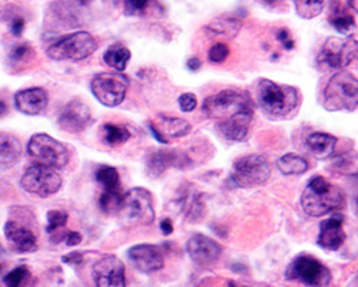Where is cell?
<instances>
[{"instance_id":"obj_1","label":"cell","mask_w":358,"mask_h":287,"mask_svg":"<svg viewBox=\"0 0 358 287\" xmlns=\"http://www.w3.org/2000/svg\"><path fill=\"white\" fill-rule=\"evenodd\" d=\"M255 98L264 113L275 120L288 118L301 102L300 92L294 86L265 78L257 82Z\"/></svg>"},{"instance_id":"obj_2","label":"cell","mask_w":358,"mask_h":287,"mask_svg":"<svg viewBox=\"0 0 358 287\" xmlns=\"http://www.w3.org/2000/svg\"><path fill=\"white\" fill-rule=\"evenodd\" d=\"M301 206L306 214L311 217H322L345 206L344 191L327 181L321 176H315L307 184L303 195Z\"/></svg>"},{"instance_id":"obj_3","label":"cell","mask_w":358,"mask_h":287,"mask_svg":"<svg viewBox=\"0 0 358 287\" xmlns=\"http://www.w3.org/2000/svg\"><path fill=\"white\" fill-rule=\"evenodd\" d=\"M358 104V82L350 72L338 71L328 80L324 90V108L327 111H355Z\"/></svg>"},{"instance_id":"obj_4","label":"cell","mask_w":358,"mask_h":287,"mask_svg":"<svg viewBox=\"0 0 358 287\" xmlns=\"http://www.w3.org/2000/svg\"><path fill=\"white\" fill-rule=\"evenodd\" d=\"M116 216L127 225H151L155 221L152 194L141 187L127 191Z\"/></svg>"},{"instance_id":"obj_5","label":"cell","mask_w":358,"mask_h":287,"mask_svg":"<svg viewBox=\"0 0 358 287\" xmlns=\"http://www.w3.org/2000/svg\"><path fill=\"white\" fill-rule=\"evenodd\" d=\"M202 111L208 118L217 122L231 120L236 115L254 111L251 99L234 90H224L215 95L208 97L202 104Z\"/></svg>"},{"instance_id":"obj_6","label":"cell","mask_w":358,"mask_h":287,"mask_svg":"<svg viewBox=\"0 0 358 287\" xmlns=\"http://www.w3.org/2000/svg\"><path fill=\"white\" fill-rule=\"evenodd\" d=\"M285 277L308 287H327L333 280L330 269L311 254L296 255L288 265Z\"/></svg>"},{"instance_id":"obj_7","label":"cell","mask_w":358,"mask_h":287,"mask_svg":"<svg viewBox=\"0 0 358 287\" xmlns=\"http://www.w3.org/2000/svg\"><path fill=\"white\" fill-rule=\"evenodd\" d=\"M98 49V42L89 32H75L66 35L52 43L48 49V56L53 61H83L94 55Z\"/></svg>"},{"instance_id":"obj_8","label":"cell","mask_w":358,"mask_h":287,"mask_svg":"<svg viewBox=\"0 0 358 287\" xmlns=\"http://www.w3.org/2000/svg\"><path fill=\"white\" fill-rule=\"evenodd\" d=\"M271 177V165L264 155L251 154L238 158L231 169V181L240 188L265 184Z\"/></svg>"},{"instance_id":"obj_9","label":"cell","mask_w":358,"mask_h":287,"mask_svg":"<svg viewBox=\"0 0 358 287\" xmlns=\"http://www.w3.org/2000/svg\"><path fill=\"white\" fill-rule=\"evenodd\" d=\"M27 154L36 164L50 168H64L69 162L68 148L48 134H35L27 144Z\"/></svg>"},{"instance_id":"obj_10","label":"cell","mask_w":358,"mask_h":287,"mask_svg":"<svg viewBox=\"0 0 358 287\" xmlns=\"http://www.w3.org/2000/svg\"><path fill=\"white\" fill-rule=\"evenodd\" d=\"M129 90V79L121 72H103L91 82L94 97L105 106L115 108L121 105Z\"/></svg>"},{"instance_id":"obj_11","label":"cell","mask_w":358,"mask_h":287,"mask_svg":"<svg viewBox=\"0 0 358 287\" xmlns=\"http://www.w3.org/2000/svg\"><path fill=\"white\" fill-rule=\"evenodd\" d=\"M358 45L352 38H328L318 55V65L324 69L341 71L357 57Z\"/></svg>"},{"instance_id":"obj_12","label":"cell","mask_w":358,"mask_h":287,"mask_svg":"<svg viewBox=\"0 0 358 287\" xmlns=\"http://www.w3.org/2000/svg\"><path fill=\"white\" fill-rule=\"evenodd\" d=\"M62 177L55 168L35 164L29 167L20 180V186L24 191L46 198L56 194L62 187Z\"/></svg>"},{"instance_id":"obj_13","label":"cell","mask_w":358,"mask_h":287,"mask_svg":"<svg viewBox=\"0 0 358 287\" xmlns=\"http://www.w3.org/2000/svg\"><path fill=\"white\" fill-rule=\"evenodd\" d=\"M96 287H127V270L121 258L103 255L94 265L92 270Z\"/></svg>"},{"instance_id":"obj_14","label":"cell","mask_w":358,"mask_h":287,"mask_svg":"<svg viewBox=\"0 0 358 287\" xmlns=\"http://www.w3.org/2000/svg\"><path fill=\"white\" fill-rule=\"evenodd\" d=\"M92 121V112L82 99L69 101L59 113L57 124L64 131L78 134L83 131Z\"/></svg>"},{"instance_id":"obj_15","label":"cell","mask_w":358,"mask_h":287,"mask_svg":"<svg viewBox=\"0 0 358 287\" xmlns=\"http://www.w3.org/2000/svg\"><path fill=\"white\" fill-rule=\"evenodd\" d=\"M128 257L134 267L143 274L157 273L165 266L162 251L154 244H136L128 250Z\"/></svg>"},{"instance_id":"obj_16","label":"cell","mask_w":358,"mask_h":287,"mask_svg":"<svg viewBox=\"0 0 358 287\" xmlns=\"http://www.w3.org/2000/svg\"><path fill=\"white\" fill-rule=\"evenodd\" d=\"M148 127L155 139L162 144H168L169 139L184 138L192 132V125L188 121L178 117H169L165 113H159L155 122L149 121Z\"/></svg>"},{"instance_id":"obj_17","label":"cell","mask_w":358,"mask_h":287,"mask_svg":"<svg viewBox=\"0 0 358 287\" xmlns=\"http://www.w3.org/2000/svg\"><path fill=\"white\" fill-rule=\"evenodd\" d=\"M187 253L194 263L199 266H210L218 260L222 247L214 239L196 233L188 240Z\"/></svg>"},{"instance_id":"obj_18","label":"cell","mask_w":358,"mask_h":287,"mask_svg":"<svg viewBox=\"0 0 358 287\" xmlns=\"http://www.w3.org/2000/svg\"><path fill=\"white\" fill-rule=\"evenodd\" d=\"M5 236L17 253H32L38 250V239L34 230L17 220H9L6 223Z\"/></svg>"},{"instance_id":"obj_19","label":"cell","mask_w":358,"mask_h":287,"mask_svg":"<svg viewBox=\"0 0 358 287\" xmlns=\"http://www.w3.org/2000/svg\"><path fill=\"white\" fill-rule=\"evenodd\" d=\"M347 236L344 232V221L340 216H333L321 221L317 243L327 251H337L344 244Z\"/></svg>"},{"instance_id":"obj_20","label":"cell","mask_w":358,"mask_h":287,"mask_svg":"<svg viewBox=\"0 0 358 287\" xmlns=\"http://www.w3.org/2000/svg\"><path fill=\"white\" fill-rule=\"evenodd\" d=\"M49 104L48 91L43 88H27L15 95V106L24 115H39Z\"/></svg>"},{"instance_id":"obj_21","label":"cell","mask_w":358,"mask_h":287,"mask_svg":"<svg viewBox=\"0 0 358 287\" xmlns=\"http://www.w3.org/2000/svg\"><path fill=\"white\" fill-rule=\"evenodd\" d=\"M182 155H179L176 151L169 150H154L148 153L145 157V167L148 176L157 178L162 176L164 172L171 167H181Z\"/></svg>"},{"instance_id":"obj_22","label":"cell","mask_w":358,"mask_h":287,"mask_svg":"<svg viewBox=\"0 0 358 287\" xmlns=\"http://www.w3.org/2000/svg\"><path fill=\"white\" fill-rule=\"evenodd\" d=\"M252 118H254V111L244 112L241 115H236V117L231 120L217 122V128L227 139L243 141L248 135Z\"/></svg>"},{"instance_id":"obj_23","label":"cell","mask_w":358,"mask_h":287,"mask_svg":"<svg viewBox=\"0 0 358 287\" xmlns=\"http://www.w3.org/2000/svg\"><path fill=\"white\" fill-rule=\"evenodd\" d=\"M306 146L308 151L318 160H327L334 155L337 138L327 132H313L307 136Z\"/></svg>"},{"instance_id":"obj_24","label":"cell","mask_w":358,"mask_h":287,"mask_svg":"<svg viewBox=\"0 0 358 287\" xmlns=\"http://www.w3.org/2000/svg\"><path fill=\"white\" fill-rule=\"evenodd\" d=\"M22 157V144L20 141L9 134L0 132V167L9 168L13 167Z\"/></svg>"},{"instance_id":"obj_25","label":"cell","mask_w":358,"mask_h":287,"mask_svg":"<svg viewBox=\"0 0 358 287\" xmlns=\"http://www.w3.org/2000/svg\"><path fill=\"white\" fill-rule=\"evenodd\" d=\"M131 56L132 53L125 45L115 43L109 46L103 53V61L109 68L122 74L131 61Z\"/></svg>"},{"instance_id":"obj_26","label":"cell","mask_w":358,"mask_h":287,"mask_svg":"<svg viewBox=\"0 0 358 287\" xmlns=\"http://www.w3.org/2000/svg\"><path fill=\"white\" fill-rule=\"evenodd\" d=\"M243 27V22L234 19V18H227V16H221L214 19L211 23H208L206 31L215 34V35H221V36H227V38H235L238 34H240Z\"/></svg>"},{"instance_id":"obj_27","label":"cell","mask_w":358,"mask_h":287,"mask_svg":"<svg viewBox=\"0 0 358 287\" xmlns=\"http://www.w3.org/2000/svg\"><path fill=\"white\" fill-rule=\"evenodd\" d=\"M277 168L284 176H301L308 171V161L296 154H285L277 161Z\"/></svg>"},{"instance_id":"obj_28","label":"cell","mask_w":358,"mask_h":287,"mask_svg":"<svg viewBox=\"0 0 358 287\" xmlns=\"http://www.w3.org/2000/svg\"><path fill=\"white\" fill-rule=\"evenodd\" d=\"M101 136L106 146L116 147V146H121V144H125L127 141H129L131 132L128 128L121 127V125L105 124L101 130Z\"/></svg>"},{"instance_id":"obj_29","label":"cell","mask_w":358,"mask_h":287,"mask_svg":"<svg viewBox=\"0 0 358 287\" xmlns=\"http://www.w3.org/2000/svg\"><path fill=\"white\" fill-rule=\"evenodd\" d=\"M96 181L102 186L103 191H122L121 177L116 168L109 165H101L96 171Z\"/></svg>"},{"instance_id":"obj_30","label":"cell","mask_w":358,"mask_h":287,"mask_svg":"<svg viewBox=\"0 0 358 287\" xmlns=\"http://www.w3.org/2000/svg\"><path fill=\"white\" fill-rule=\"evenodd\" d=\"M8 287H36V277L26 266H19L5 276Z\"/></svg>"},{"instance_id":"obj_31","label":"cell","mask_w":358,"mask_h":287,"mask_svg":"<svg viewBox=\"0 0 358 287\" xmlns=\"http://www.w3.org/2000/svg\"><path fill=\"white\" fill-rule=\"evenodd\" d=\"M325 0H295V12L301 19H314L321 15Z\"/></svg>"},{"instance_id":"obj_32","label":"cell","mask_w":358,"mask_h":287,"mask_svg":"<svg viewBox=\"0 0 358 287\" xmlns=\"http://www.w3.org/2000/svg\"><path fill=\"white\" fill-rule=\"evenodd\" d=\"M122 191H103L99 197V209L108 216H116L122 203Z\"/></svg>"},{"instance_id":"obj_33","label":"cell","mask_w":358,"mask_h":287,"mask_svg":"<svg viewBox=\"0 0 358 287\" xmlns=\"http://www.w3.org/2000/svg\"><path fill=\"white\" fill-rule=\"evenodd\" d=\"M68 213L62 211V210H52L48 213V225H46V232L48 234H55L62 232L64 227L68 223Z\"/></svg>"},{"instance_id":"obj_34","label":"cell","mask_w":358,"mask_h":287,"mask_svg":"<svg viewBox=\"0 0 358 287\" xmlns=\"http://www.w3.org/2000/svg\"><path fill=\"white\" fill-rule=\"evenodd\" d=\"M154 0H124V12L127 16H142Z\"/></svg>"},{"instance_id":"obj_35","label":"cell","mask_w":358,"mask_h":287,"mask_svg":"<svg viewBox=\"0 0 358 287\" xmlns=\"http://www.w3.org/2000/svg\"><path fill=\"white\" fill-rule=\"evenodd\" d=\"M333 26L343 35H350L352 31H355V20L351 15L343 13L331 19Z\"/></svg>"},{"instance_id":"obj_36","label":"cell","mask_w":358,"mask_h":287,"mask_svg":"<svg viewBox=\"0 0 358 287\" xmlns=\"http://www.w3.org/2000/svg\"><path fill=\"white\" fill-rule=\"evenodd\" d=\"M229 56V48L225 43H215L210 52H208V59L213 64H222Z\"/></svg>"},{"instance_id":"obj_37","label":"cell","mask_w":358,"mask_h":287,"mask_svg":"<svg viewBox=\"0 0 358 287\" xmlns=\"http://www.w3.org/2000/svg\"><path fill=\"white\" fill-rule=\"evenodd\" d=\"M34 53L32 48L29 45H17L12 49L10 52V61L12 62H20V61H24L27 59L29 56H31Z\"/></svg>"},{"instance_id":"obj_38","label":"cell","mask_w":358,"mask_h":287,"mask_svg":"<svg viewBox=\"0 0 358 287\" xmlns=\"http://www.w3.org/2000/svg\"><path fill=\"white\" fill-rule=\"evenodd\" d=\"M178 104H179V108H181V111L192 112L196 108V105H198V99H196V97L194 94L187 92V94H182L181 97H179Z\"/></svg>"},{"instance_id":"obj_39","label":"cell","mask_w":358,"mask_h":287,"mask_svg":"<svg viewBox=\"0 0 358 287\" xmlns=\"http://www.w3.org/2000/svg\"><path fill=\"white\" fill-rule=\"evenodd\" d=\"M277 39L284 45V48L287 50H292L294 46H295V43H294V41H292V38H291V35H289L287 29H280V31L277 32Z\"/></svg>"},{"instance_id":"obj_40","label":"cell","mask_w":358,"mask_h":287,"mask_svg":"<svg viewBox=\"0 0 358 287\" xmlns=\"http://www.w3.org/2000/svg\"><path fill=\"white\" fill-rule=\"evenodd\" d=\"M62 262L66 263V265H71V266H80L82 262H83V254H82V253H78V251L69 253V254H66V255L62 258Z\"/></svg>"},{"instance_id":"obj_41","label":"cell","mask_w":358,"mask_h":287,"mask_svg":"<svg viewBox=\"0 0 358 287\" xmlns=\"http://www.w3.org/2000/svg\"><path fill=\"white\" fill-rule=\"evenodd\" d=\"M23 29H24V19L17 16L10 22V32L15 36H20L23 34Z\"/></svg>"},{"instance_id":"obj_42","label":"cell","mask_w":358,"mask_h":287,"mask_svg":"<svg viewBox=\"0 0 358 287\" xmlns=\"http://www.w3.org/2000/svg\"><path fill=\"white\" fill-rule=\"evenodd\" d=\"M64 241L68 246H78L82 241V234L78 232H66L64 236Z\"/></svg>"},{"instance_id":"obj_43","label":"cell","mask_w":358,"mask_h":287,"mask_svg":"<svg viewBox=\"0 0 358 287\" xmlns=\"http://www.w3.org/2000/svg\"><path fill=\"white\" fill-rule=\"evenodd\" d=\"M159 227H161L162 233H164L165 236H169V234L173 233V224H172V221H171L169 218H164V220L159 223Z\"/></svg>"},{"instance_id":"obj_44","label":"cell","mask_w":358,"mask_h":287,"mask_svg":"<svg viewBox=\"0 0 358 287\" xmlns=\"http://www.w3.org/2000/svg\"><path fill=\"white\" fill-rule=\"evenodd\" d=\"M187 68H188L189 71H192V72H196V71H199V68H201V61L198 59V57H192V59L188 61Z\"/></svg>"},{"instance_id":"obj_45","label":"cell","mask_w":358,"mask_h":287,"mask_svg":"<svg viewBox=\"0 0 358 287\" xmlns=\"http://www.w3.org/2000/svg\"><path fill=\"white\" fill-rule=\"evenodd\" d=\"M6 111H8V105L2 99H0V117H2V115H5Z\"/></svg>"},{"instance_id":"obj_46","label":"cell","mask_w":358,"mask_h":287,"mask_svg":"<svg viewBox=\"0 0 358 287\" xmlns=\"http://www.w3.org/2000/svg\"><path fill=\"white\" fill-rule=\"evenodd\" d=\"M348 4H350V6L352 8V10H354V12H357V10H358V6H357V0H350Z\"/></svg>"},{"instance_id":"obj_47","label":"cell","mask_w":358,"mask_h":287,"mask_svg":"<svg viewBox=\"0 0 358 287\" xmlns=\"http://www.w3.org/2000/svg\"><path fill=\"white\" fill-rule=\"evenodd\" d=\"M3 258H5V250H3V247H2V246H0V265H2Z\"/></svg>"},{"instance_id":"obj_48","label":"cell","mask_w":358,"mask_h":287,"mask_svg":"<svg viewBox=\"0 0 358 287\" xmlns=\"http://www.w3.org/2000/svg\"><path fill=\"white\" fill-rule=\"evenodd\" d=\"M78 2H79L80 5H89V4H92L94 0H78Z\"/></svg>"},{"instance_id":"obj_49","label":"cell","mask_w":358,"mask_h":287,"mask_svg":"<svg viewBox=\"0 0 358 287\" xmlns=\"http://www.w3.org/2000/svg\"><path fill=\"white\" fill-rule=\"evenodd\" d=\"M228 287H236V284H235L234 281H229V283H228Z\"/></svg>"},{"instance_id":"obj_50","label":"cell","mask_w":358,"mask_h":287,"mask_svg":"<svg viewBox=\"0 0 358 287\" xmlns=\"http://www.w3.org/2000/svg\"><path fill=\"white\" fill-rule=\"evenodd\" d=\"M259 287H268V286H259Z\"/></svg>"}]
</instances>
